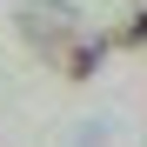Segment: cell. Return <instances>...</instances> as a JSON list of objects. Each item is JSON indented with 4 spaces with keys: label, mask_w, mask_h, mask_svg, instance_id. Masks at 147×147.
Segmentation results:
<instances>
[{
    "label": "cell",
    "mask_w": 147,
    "mask_h": 147,
    "mask_svg": "<svg viewBox=\"0 0 147 147\" xmlns=\"http://www.w3.org/2000/svg\"><path fill=\"white\" fill-rule=\"evenodd\" d=\"M20 34H27V47L54 74H67V80H87V74L100 67V40L80 27V13H74L67 0H27V7H20Z\"/></svg>",
    "instance_id": "6da1fadb"
},
{
    "label": "cell",
    "mask_w": 147,
    "mask_h": 147,
    "mask_svg": "<svg viewBox=\"0 0 147 147\" xmlns=\"http://www.w3.org/2000/svg\"><path fill=\"white\" fill-rule=\"evenodd\" d=\"M120 40H127V47H140V40H147V13H140V20H127V27H120Z\"/></svg>",
    "instance_id": "7a4b0ae2"
}]
</instances>
